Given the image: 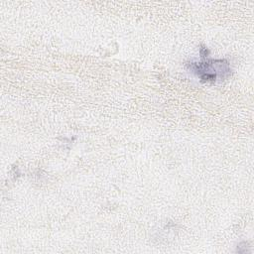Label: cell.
Returning <instances> with one entry per match:
<instances>
[{
	"label": "cell",
	"instance_id": "cell-2",
	"mask_svg": "<svg viewBox=\"0 0 254 254\" xmlns=\"http://www.w3.org/2000/svg\"><path fill=\"white\" fill-rule=\"evenodd\" d=\"M199 52H200V56H201V58H205V57H207V55L209 54V51H208L205 47H203V46H201V47H200Z\"/></svg>",
	"mask_w": 254,
	"mask_h": 254
},
{
	"label": "cell",
	"instance_id": "cell-1",
	"mask_svg": "<svg viewBox=\"0 0 254 254\" xmlns=\"http://www.w3.org/2000/svg\"><path fill=\"white\" fill-rule=\"evenodd\" d=\"M187 66L196 74L201 81H215L218 78L223 80L231 74L229 62L224 59L189 63Z\"/></svg>",
	"mask_w": 254,
	"mask_h": 254
}]
</instances>
